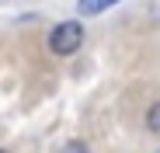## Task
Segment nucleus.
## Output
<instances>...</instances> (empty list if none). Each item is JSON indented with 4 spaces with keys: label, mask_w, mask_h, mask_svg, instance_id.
Instances as JSON below:
<instances>
[{
    "label": "nucleus",
    "mask_w": 160,
    "mask_h": 153,
    "mask_svg": "<svg viewBox=\"0 0 160 153\" xmlns=\"http://www.w3.org/2000/svg\"><path fill=\"white\" fill-rule=\"evenodd\" d=\"M59 153H87V146L80 143V139H73V143H66V146H63Z\"/></svg>",
    "instance_id": "nucleus-4"
},
{
    "label": "nucleus",
    "mask_w": 160,
    "mask_h": 153,
    "mask_svg": "<svg viewBox=\"0 0 160 153\" xmlns=\"http://www.w3.org/2000/svg\"><path fill=\"white\" fill-rule=\"evenodd\" d=\"M146 129L150 132H160V101H153V108L146 111Z\"/></svg>",
    "instance_id": "nucleus-3"
},
{
    "label": "nucleus",
    "mask_w": 160,
    "mask_h": 153,
    "mask_svg": "<svg viewBox=\"0 0 160 153\" xmlns=\"http://www.w3.org/2000/svg\"><path fill=\"white\" fill-rule=\"evenodd\" d=\"M118 0H80V14H101V11H108L115 7Z\"/></svg>",
    "instance_id": "nucleus-2"
},
{
    "label": "nucleus",
    "mask_w": 160,
    "mask_h": 153,
    "mask_svg": "<svg viewBox=\"0 0 160 153\" xmlns=\"http://www.w3.org/2000/svg\"><path fill=\"white\" fill-rule=\"evenodd\" d=\"M80 45H84V24H80V21H63L49 35V49L56 56H73Z\"/></svg>",
    "instance_id": "nucleus-1"
},
{
    "label": "nucleus",
    "mask_w": 160,
    "mask_h": 153,
    "mask_svg": "<svg viewBox=\"0 0 160 153\" xmlns=\"http://www.w3.org/2000/svg\"><path fill=\"white\" fill-rule=\"evenodd\" d=\"M0 153H7V150H0Z\"/></svg>",
    "instance_id": "nucleus-5"
}]
</instances>
